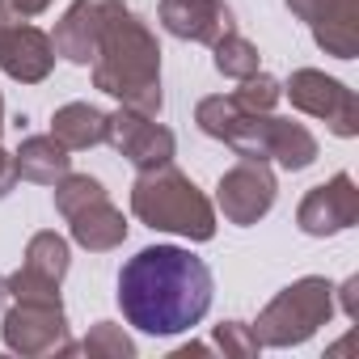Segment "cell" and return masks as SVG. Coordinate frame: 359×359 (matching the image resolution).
Returning a JSON list of instances; mask_svg holds the SVG:
<instances>
[{"mask_svg":"<svg viewBox=\"0 0 359 359\" xmlns=\"http://www.w3.org/2000/svg\"><path fill=\"white\" fill-rule=\"evenodd\" d=\"M0 131H5V97H0Z\"/></svg>","mask_w":359,"mask_h":359,"instance_id":"cell-30","label":"cell"},{"mask_svg":"<svg viewBox=\"0 0 359 359\" xmlns=\"http://www.w3.org/2000/svg\"><path fill=\"white\" fill-rule=\"evenodd\" d=\"M131 216L156 233H173L187 241L216 237V203L173 161L144 169L131 182Z\"/></svg>","mask_w":359,"mask_h":359,"instance_id":"cell-3","label":"cell"},{"mask_svg":"<svg viewBox=\"0 0 359 359\" xmlns=\"http://www.w3.org/2000/svg\"><path fill=\"white\" fill-rule=\"evenodd\" d=\"M212 64H216V72H220V76H229V81H245V76H254V72H258L262 55H258V47H254L245 34L229 30L224 39H216V43H212Z\"/></svg>","mask_w":359,"mask_h":359,"instance_id":"cell-19","label":"cell"},{"mask_svg":"<svg viewBox=\"0 0 359 359\" xmlns=\"http://www.w3.org/2000/svg\"><path fill=\"white\" fill-rule=\"evenodd\" d=\"M18 187V165H13V152L0 148V199H9V191Z\"/></svg>","mask_w":359,"mask_h":359,"instance_id":"cell-25","label":"cell"},{"mask_svg":"<svg viewBox=\"0 0 359 359\" xmlns=\"http://www.w3.org/2000/svg\"><path fill=\"white\" fill-rule=\"evenodd\" d=\"M338 292V304H342V313L351 317V321H359V275H351L342 287H334Z\"/></svg>","mask_w":359,"mask_h":359,"instance_id":"cell-24","label":"cell"},{"mask_svg":"<svg viewBox=\"0 0 359 359\" xmlns=\"http://www.w3.org/2000/svg\"><path fill=\"white\" fill-rule=\"evenodd\" d=\"M275 195H279V182H275L266 161H245L241 156L216 182V208L224 212L229 224H241V229L258 224L275 208Z\"/></svg>","mask_w":359,"mask_h":359,"instance_id":"cell-8","label":"cell"},{"mask_svg":"<svg viewBox=\"0 0 359 359\" xmlns=\"http://www.w3.org/2000/svg\"><path fill=\"white\" fill-rule=\"evenodd\" d=\"M283 93L292 97V106L300 114H313L321 118L338 140H355L359 135V102H355V89L325 76L321 68H296L283 85Z\"/></svg>","mask_w":359,"mask_h":359,"instance_id":"cell-7","label":"cell"},{"mask_svg":"<svg viewBox=\"0 0 359 359\" xmlns=\"http://www.w3.org/2000/svg\"><path fill=\"white\" fill-rule=\"evenodd\" d=\"M13 9H18L22 18H39V13L51 9V0H13Z\"/></svg>","mask_w":359,"mask_h":359,"instance_id":"cell-26","label":"cell"},{"mask_svg":"<svg viewBox=\"0 0 359 359\" xmlns=\"http://www.w3.org/2000/svg\"><path fill=\"white\" fill-rule=\"evenodd\" d=\"M89 68H93V89L110 93L118 106L140 110L148 118L161 114V106H165V93H161V43L148 30V22H140L131 9L106 26Z\"/></svg>","mask_w":359,"mask_h":359,"instance_id":"cell-2","label":"cell"},{"mask_svg":"<svg viewBox=\"0 0 359 359\" xmlns=\"http://www.w3.org/2000/svg\"><path fill=\"white\" fill-rule=\"evenodd\" d=\"M97 199H106V187L97 182V177H89V173H64L60 182H55V212L68 220V216H76L81 208H89V203H97Z\"/></svg>","mask_w":359,"mask_h":359,"instance_id":"cell-21","label":"cell"},{"mask_svg":"<svg viewBox=\"0 0 359 359\" xmlns=\"http://www.w3.org/2000/svg\"><path fill=\"white\" fill-rule=\"evenodd\" d=\"M22 22V13L13 9V0H0V34H5L9 26H18Z\"/></svg>","mask_w":359,"mask_h":359,"instance_id":"cell-27","label":"cell"},{"mask_svg":"<svg viewBox=\"0 0 359 359\" xmlns=\"http://www.w3.org/2000/svg\"><path fill=\"white\" fill-rule=\"evenodd\" d=\"M9 304V287H5V275H0V309Z\"/></svg>","mask_w":359,"mask_h":359,"instance_id":"cell-29","label":"cell"},{"mask_svg":"<svg viewBox=\"0 0 359 359\" xmlns=\"http://www.w3.org/2000/svg\"><path fill=\"white\" fill-rule=\"evenodd\" d=\"M123 13H127L123 0H72V5L64 9V18L55 22V34H51L55 55H64L68 64L89 68L93 64V51H97V39Z\"/></svg>","mask_w":359,"mask_h":359,"instance_id":"cell-12","label":"cell"},{"mask_svg":"<svg viewBox=\"0 0 359 359\" xmlns=\"http://www.w3.org/2000/svg\"><path fill=\"white\" fill-rule=\"evenodd\" d=\"M208 351H212L208 342H187V346H177L173 355H177V359H187V355H208Z\"/></svg>","mask_w":359,"mask_h":359,"instance_id":"cell-28","label":"cell"},{"mask_svg":"<svg viewBox=\"0 0 359 359\" xmlns=\"http://www.w3.org/2000/svg\"><path fill=\"white\" fill-rule=\"evenodd\" d=\"M72 266V250L60 233H34L22 266L5 279L9 300H60V283Z\"/></svg>","mask_w":359,"mask_h":359,"instance_id":"cell-9","label":"cell"},{"mask_svg":"<svg viewBox=\"0 0 359 359\" xmlns=\"http://www.w3.org/2000/svg\"><path fill=\"white\" fill-rule=\"evenodd\" d=\"M156 18L173 39L203 43V47H212L233 30V9L224 0H161Z\"/></svg>","mask_w":359,"mask_h":359,"instance_id":"cell-15","label":"cell"},{"mask_svg":"<svg viewBox=\"0 0 359 359\" xmlns=\"http://www.w3.org/2000/svg\"><path fill=\"white\" fill-rule=\"evenodd\" d=\"M76 351L89 355V359H135L131 334H127L123 325H114V321H97V325L76 342Z\"/></svg>","mask_w":359,"mask_h":359,"instance_id":"cell-20","label":"cell"},{"mask_svg":"<svg viewBox=\"0 0 359 359\" xmlns=\"http://www.w3.org/2000/svg\"><path fill=\"white\" fill-rule=\"evenodd\" d=\"M55 68V43L51 34H43L39 26H9L0 34V72L9 81H22V85H39L47 81Z\"/></svg>","mask_w":359,"mask_h":359,"instance_id":"cell-14","label":"cell"},{"mask_svg":"<svg viewBox=\"0 0 359 359\" xmlns=\"http://www.w3.org/2000/svg\"><path fill=\"white\" fill-rule=\"evenodd\" d=\"M106 144L118 156H127L140 173L156 169V165H169L173 152H177V140H173V131L165 123H156V118H148L140 110H127V106L106 114Z\"/></svg>","mask_w":359,"mask_h":359,"instance_id":"cell-10","label":"cell"},{"mask_svg":"<svg viewBox=\"0 0 359 359\" xmlns=\"http://www.w3.org/2000/svg\"><path fill=\"white\" fill-rule=\"evenodd\" d=\"M334 317V283L325 275H304L287 283L250 325L262 346H300Z\"/></svg>","mask_w":359,"mask_h":359,"instance_id":"cell-5","label":"cell"},{"mask_svg":"<svg viewBox=\"0 0 359 359\" xmlns=\"http://www.w3.org/2000/svg\"><path fill=\"white\" fill-rule=\"evenodd\" d=\"M68 229H72V241L89 254H110L127 241V216L110 203V195L68 216Z\"/></svg>","mask_w":359,"mask_h":359,"instance_id":"cell-16","label":"cell"},{"mask_svg":"<svg viewBox=\"0 0 359 359\" xmlns=\"http://www.w3.org/2000/svg\"><path fill=\"white\" fill-rule=\"evenodd\" d=\"M313 30V43L334 60L359 55V0H283Z\"/></svg>","mask_w":359,"mask_h":359,"instance_id":"cell-13","label":"cell"},{"mask_svg":"<svg viewBox=\"0 0 359 359\" xmlns=\"http://www.w3.org/2000/svg\"><path fill=\"white\" fill-rule=\"evenodd\" d=\"M51 135L68 152L97 148V144H106V110H97L89 102H68L51 114Z\"/></svg>","mask_w":359,"mask_h":359,"instance_id":"cell-18","label":"cell"},{"mask_svg":"<svg viewBox=\"0 0 359 359\" xmlns=\"http://www.w3.org/2000/svg\"><path fill=\"white\" fill-rule=\"evenodd\" d=\"M283 97V85L271 76V72H254V76H245L241 81V89H233V102L241 106V110H254V114H262V110H275V102Z\"/></svg>","mask_w":359,"mask_h":359,"instance_id":"cell-22","label":"cell"},{"mask_svg":"<svg viewBox=\"0 0 359 359\" xmlns=\"http://www.w3.org/2000/svg\"><path fill=\"white\" fill-rule=\"evenodd\" d=\"M220 144H229L237 156L245 161H275L279 169L287 173H300L317 161V135L304 127V123H292V118H279L271 110L254 114V110H237V118L224 127Z\"/></svg>","mask_w":359,"mask_h":359,"instance_id":"cell-4","label":"cell"},{"mask_svg":"<svg viewBox=\"0 0 359 359\" xmlns=\"http://www.w3.org/2000/svg\"><path fill=\"white\" fill-rule=\"evenodd\" d=\"M0 342L22 359L76 351V342L68 338L64 300H9L5 317H0Z\"/></svg>","mask_w":359,"mask_h":359,"instance_id":"cell-6","label":"cell"},{"mask_svg":"<svg viewBox=\"0 0 359 359\" xmlns=\"http://www.w3.org/2000/svg\"><path fill=\"white\" fill-rule=\"evenodd\" d=\"M212 346H220V351L233 355V359H254V355L262 351L258 334H254L245 321H220L216 334H212Z\"/></svg>","mask_w":359,"mask_h":359,"instance_id":"cell-23","label":"cell"},{"mask_svg":"<svg viewBox=\"0 0 359 359\" xmlns=\"http://www.w3.org/2000/svg\"><path fill=\"white\" fill-rule=\"evenodd\" d=\"M13 165H18V177H26V182L55 187L60 177L72 169V156H68V148L55 135H26L18 144V152H13Z\"/></svg>","mask_w":359,"mask_h":359,"instance_id":"cell-17","label":"cell"},{"mask_svg":"<svg viewBox=\"0 0 359 359\" xmlns=\"http://www.w3.org/2000/svg\"><path fill=\"white\" fill-rule=\"evenodd\" d=\"M355 220H359V187L351 173H334L330 182L313 187L296 208V224L304 237H338L355 229Z\"/></svg>","mask_w":359,"mask_h":359,"instance_id":"cell-11","label":"cell"},{"mask_svg":"<svg viewBox=\"0 0 359 359\" xmlns=\"http://www.w3.org/2000/svg\"><path fill=\"white\" fill-rule=\"evenodd\" d=\"M212 271L182 245H148L118 271V309L127 325L152 338L182 334L212 309Z\"/></svg>","mask_w":359,"mask_h":359,"instance_id":"cell-1","label":"cell"}]
</instances>
